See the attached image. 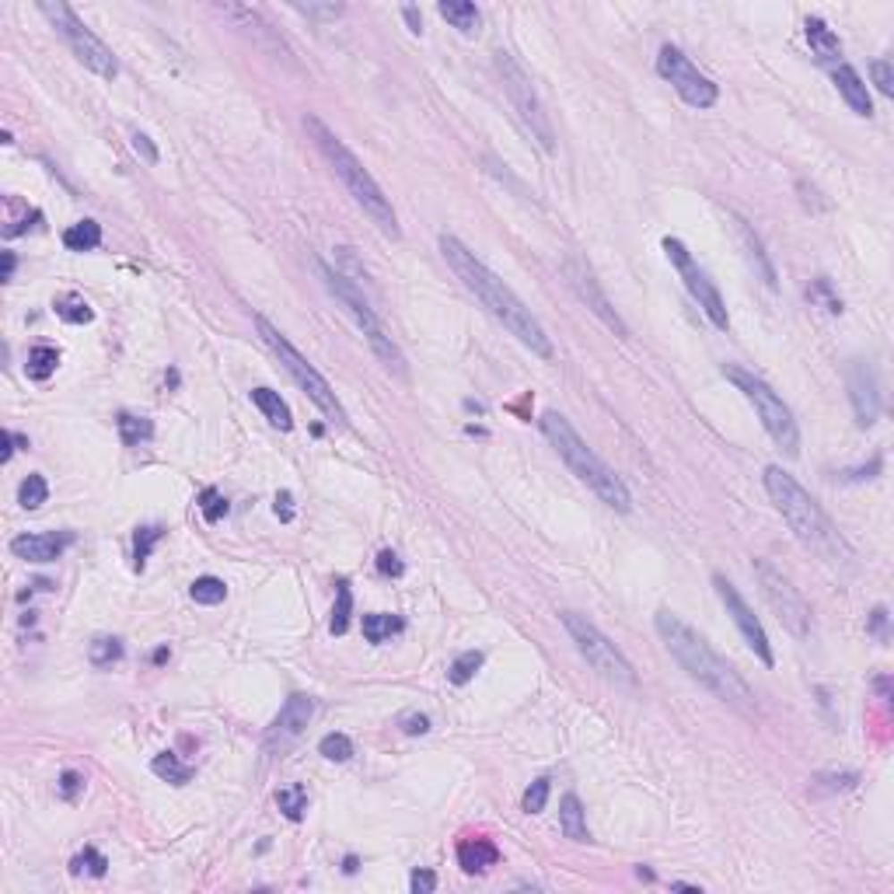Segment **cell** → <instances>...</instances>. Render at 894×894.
<instances>
[{
    "label": "cell",
    "mask_w": 894,
    "mask_h": 894,
    "mask_svg": "<svg viewBox=\"0 0 894 894\" xmlns=\"http://www.w3.org/2000/svg\"><path fill=\"white\" fill-rule=\"evenodd\" d=\"M831 81H835L839 95L846 98V106L853 108L856 115H863V119H870V115H873L870 88H866V81H863V77L856 73V67H849V64H839V67L831 71Z\"/></svg>",
    "instance_id": "21"
},
{
    "label": "cell",
    "mask_w": 894,
    "mask_h": 894,
    "mask_svg": "<svg viewBox=\"0 0 894 894\" xmlns=\"http://www.w3.org/2000/svg\"><path fill=\"white\" fill-rule=\"evenodd\" d=\"M73 541L71 532H42V535H18L11 541V552L25 563H56L64 549Z\"/></svg>",
    "instance_id": "19"
},
{
    "label": "cell",
    "mask_w": 894,
    "mask_h": 894,
    "mask_svg": "<svg viewBox=\"0 0 894 894\" xmlns=\"http://www.w3.org/2000/svg\"><path fill=\"white\" fill-rule=\"evenodd\" d=\"M657 73L664 81H671V88L678 91V98L685 106L713 108L716 98H719V88L706 73H699V67L681 53L678 46H671V42H664L660 53H657Z\"/></svg>",
    "instance_id": "13"
},
{
    "label": "cell",
    "mask_w": 894,
    "mask_h": 894,
    "mask_svg": "<svg viewBox=\"0 0 894 894\" xmlns=\"http://www.w3.org/2000/svg\"><path fill=\"white\" fill-rule=\"evenodd\" d=\"M723 378L734 381L737 392L752 402L758 420H762V427H765V433L776 440V447L787 451L789 458H796V455H800V427H796V420H793L787 402L772 392V385H769L765 378L752 374V370H745V367H734V363L723 367Z\"/></svg>",
    "instance_id": "8"
},
{
    "label": "cell",
    "mask_w": 894,
    "mask_h": 894,
    "mask_svg": "<svg viewBox=\"0 0 894 894\" xmlns=\"http://www.w3.org/2000/svg\"><path fill=\"white\" fill-rule=\"evenodd\" d=\"M497 71H500L503 91H507L514 112L521 115L524 130L532 133V140H538V147H541L545 154H552V150H556V133H552V123H549L545 108H541L538 91L532 88V77H528L524 67L514 60V53H507V49L497 53Z\"/></svg>",
    "instance_id": "11"
},
{
    "label": "cell",
    "mask_w": 894,
    "mask_h": 894,
    "mask_svg": "<svg viewBox=\"0 0 894 894\" xmlns=\"http://www.w3.org/2000/svg\"><path fill=\"white\" fill-rule=\"evenodd\" d=\"M762 479H765L769 500L776 503V510L783 514V521L789 524V532L796 535L800 545H807L828 566H846L853 559L846 538L839 535V528L831 524V517L822 510V503L814 500L789 472H783L779 465H769Z\"/></svg>",
    "instance_id": "3"
},
{
    "label": "cell",
    "mask_w": 894,
    "mask_h": 894,
    "mask_svg": "<svg viewBox=\"0 0 894 894\" xmlns=\"http://www.w3.org/2000/svg\"><path fill=\"white\" fill-rule=\"evenodd\" d=\"M277 514H280L284 521L294 517V510H290V493H280V497H277Z\"/></svg>",
    "instance_id": "57"
},
{
    "label": "cell",
    "mask_w": 894,
    "mask_h": 894,
    "mask_svg": "<svg viewBox=\"0 0 894 894\" xmlns=\"http://www.w3.org/2000/svg\"><path fill=\"white\" fill-rule=\"evenodd\" d=\"M866 633L873 636V640H888V609L884 605H877V609L870 611V618H866Z\"/></svg>",
    "instance_id": "49"
},
{
    "label": "cell",
    "mask_w": 894,
    "mask_h": 894,
    "mask_svg": "<svg viewBox=\"0 0 894 894\" xmlns=\"http://www.w3.org/2000/svg\"><path fill=\"white\" fill-rule=\"evenodd\" d=\"M563 273H566L570 286L576 290V297L594 311V319L601 325H609L618 339H629V325H626V319L615 311V304L609 301V294H605V286L598 280V273H594L583 259H576V255H570V259L563 262Z\"/></svg>",
    "instance_id": "16"
},
{
    "label": "cell",
    "mask_w": 894,
    "mask_h": 894,
    "mask_svg": "<svg viewBox=\"0 0 894 894\" xmlns=\"http://www.w3.org/2000/svg\"><path fill=\"white\" fill-rule=\"evenodd\" d=\"M251 402H255V409L273 423L277 430H294V413H290V405H286L280 392H273V388H251Z\"/></svg>",
    "instance_id": "25"
},
{
    "label": "cell",
    "mask_w": 894,
    "mask_h": 894,
    "mask_svg": "<svg viewBox=\"0 0 894 894\" xmlns=\"http://www.w3.org/2000/svg\"><path fill=\"white\" fill-rule=\"evenodd\" d=\"M115 427H119V440H123L126 447H140V444H147V440L154 437V423L143 420V416H133V413H123V416L115 420Z\"/></svg>",
    "instance_id": "32"
},
{
    "label": "cell",
    "mask_w": 894,
    "mask_h": 894,
    "mask_svg": "<svg viewBox=\"0 0 894 894\" xmlns=\"http://www.w3.org/2000/svg\"><path fill=\"white\" fill-rule=\"evenodd\" d=\"M304 130H308V137L315 140L319 154L325 158V165L332 168V175L346 185V192L353 196V203H357L360 210L378 224V231H381V234L398 238V217H395L392 200H388V196H385V189L374 182V175L360 165L357 154L339 140V137L325 126L315 112H311V115H304Z\"/></svg>",
    "instance_id": "4"
},
{
    "label": "cell",
    "mask_w": 894,
    "mask_h": 894,
    "mask_svg": "<svg viewBox=\"0 0 894 894\" xmlns=\"http://www.w3.org/2000/svg\"><path fill=\"white\" fill-rule=\"evenodd\" d=\"M713 587H716V598L723 601V609L727 615L734 618V626H737V633L745 636V643L752 646V653L765 664V668H772L776 664V653H772V643H769V633H765V626H762V618L752 611V605L741 598V591L723 576V573H716L713 576Z\"/></svg>",
    "instance_id": "15"
},
{
    "label": "cell",
    "mask_w": 894,
    "mask_h": 894,
    "mask_svg": "<svg viewBox=\"0 0 894 894\" xmlns=\"http://www.w3.org/2000/svg\"><path fill=\"white\" fill-rule=\"evenodd\" d=\"M319 754L328 762H350L353 758V741L346 734H325L319 741Z\"/></svg>",
    "instance_id": "43"
},
{
    "label": "cell",
    "mask_w": 894,
    "mask_h": 894,
    "mask_svg": "<svg viewBox=\"0 0 894 894\" xmlns=\"http://www.w3.org/2000/svg\"><path fill=\"white\" fill-rule=\"evenodd\" d=\"M297 14H308V18H339L343 14V4H294Z\"/></svg>",
    "instance_id": "48"
},
{
    "label": "cell",
    "mask_w": 894,
    "mask_h": 894,
    "mask_svg": "<svg viewBox=\"0 0 894 894\" xmlns=\"http://www.w3.org/2000/svg\"><path fill=\"white\" fill-rule=\"evenodd\" d=\"M46 500H49V482H46L38 472H29V475L21 479V486H18V503H21L25 510H38Z\"/></svg>",
    "instance_id": "38"
},
{
    "label": "cell",
    "mask_w": 894,
    "mask_h": 894,
    "mask_svg": "<svg viewBox=\"0 0 894 894\" xmlns=\"http://www.w3.org/2000/svg\"><path fill=\"white\" fill-rule=\"evenodd\" d=\"M277 807L284 811V818L290 822H301L304 818V811H308V789L301 787V783H290L277 793Z\"/></svg>",
    "instance_id": "37"
},
{
    "label": "cell",
    "mask_w": 894,
    "mask_h": 894,
    "mask_svg": "<svg viewBox=\"0 0 894 894\" xmlns=\"http://www.w3.org/2000/svg\"><path fill=\"white\" fill-rule=\"evenodd\" d=\"M311 716H315V699H311V695L294 692L284 706H280L277 719L269 723V730H266V752L269 754L290 752V748L304 737V730H308Z\"/></svg>",
    "instance_id": "17"
},
{
    "label": "cell",
    "mask_w": 894,
    "mask_h": 894,
    "mask_svg": "<svg viewBox=\"0 0 894 894\" xmlns=\"http://www.w3.org/2000/svg\"><path fill=\"white\" fill-rule=\"evenodd\" d=\"M807 297H811V304H822L828 315H842V297L831 290V284L824 277H818L814 284L807 286Z\"/></svg>",
    "instance_id": "42"
},
{
    "label": "cell",
    "mask_w": 894,
    "mask_h": 894,
    "mask_svg": "<svg viewBox=\"0 0 894 894\" xmlns=\"http://www.w3.org/2000/svg\"><path fill=\"white\" fill-rule=\"evenodd\" d=\"M437 11H440V18H444L451 29H458L462 36H475V32H479V25H482L479 7H475V4H468V0H440V4H437Z\"/></svg>",
    "instance_id": "24"
},
{
    "label": "cell",
    "mask_w": 894,
    "mask_h": 894,
    "mask_svg": "<svg viewBox=\"0 0 894 894\" xmlns=\"http://www.w3.org/2000/svg\"><path fill=\"white\" fill-rule=\"evenodd\" d=\"M255 328H259L262 343L273 350V357L280 360V367L290 374V381L308 395V402L322 413L325 420H332V423H339V427H350V413H346V405L339 402V395L332 392V385L322 378V370H319L315 363H308V360L301 357V350H297V346H294V343H290V339H286L284 332L269 322L266 315H255Z\"/></svg>",
    "instance_id": "7"
},
{
    "label": "cell",
    "mask_w": 894,
    "mask_h": 894,
    "mask_svg": "<svg viewBox=\"0 0 894 894\" xmlns=\"http://www.w3.org/2000/svg\"><path fill=\"white\" fill-rule=\"evenodd\" d=\"M660 245H664V251H668V259L675 262V269L681 273V280H685V286H688V294H692V297L699 301V308L706 311V319H710L719 332H727V328H730L727 304H723V297H719L716 284L710 280V273H706V269L692 259V251L685 249L678 238H664Z\"/></svg>",
    "instance_id": "14"
},
{
    "label": "cell",
    "mask_w": 894,
    "mask_h": 894,
    "mask_svg": "<svg viewBox=\"0 0 894 894\" xmlns=\"http://www.w3.org/2000/svg\"><path fill=\"white\" fill-rule=\"evenodd\" d=\"M440 255L447 259V266L455 269V277L479 297V304H482V308H486V311H490L521 346H528L535 357L552 360V339H549V332L541 328V322L532 315V308H528L510 286L503 284L500 277H497L475 251L468 249L465 242H458L455 234H440Z\"/></svg>",
    "instance_id": "1"
},
{
    "label": "cell",
    "mask_w": 894,
    "mask_h": 894,
    "mask_svg": "<svg viewBox=\"0 0 894 894\" xmlns=\"http://www.w3.org/2000/svg\"><path fill=\"white\" fill-rule=\"evenodd\" d=\"M559 831L570 839V842H591V828H587V811L580 804L576 793H566L559 800Z\"/></svg>",
    "instance_id": "23"
},
{
    "label": "cell",
    "mask_w": 894,
    "mask_h": 894,
    "mask_svg": "<svg viewBox=\"0 0 894 894\" xmlns=\"http://www.w3.org/2000/svg\"><path fill=\"white\" fill-rule=\"evenodd\" d=\"M486 664V657H482V650H465V653H458L455 660H451V668H447V681L451 685H468V681L475 678V671Z\"/></svg>",
    "instance_id": "36"
},
{
    "label": "cell",
    "mask_w": 894,
    "mask_h": 894,
    "mask_svg": "<svg viewBox=\"0 0 894 894\" xmlns=\"http://www.w3.org/2000/svg\"><path fill=\"white\" fill-rule=\"evenodd\" d=\"M38 14L56 29V36L71 46L77 64H84L88 71L106 77V81H112V77L119 73L115 53H112L106 42L77 18V11H73L71 4H64V0H56V4H53V0H42V4H38Z\"/></svg>",
    "instance_id": "10"
},
{
    "label": "cell",
    "mask_w": 894,
    "mask_h": 894,
    "mask_svg": "<svg viewBox=\"0 0 894 894\" xmlns=\"http://www.w3.org/2000/svg\"><path fill=\"white\" fill-rule=\"evenodd\" d=\"M559 622L563 629L570 633L576 653L601 675L611 685H622V688H636V668L626 660V653L618 646L611 643L609 636L587 618V615H576V611H559Z\"/></svg>",
    "instance_id": "9"
},
{
    "label": "cell",
    "mask_w": 894,
    "mask_h": 894,
    "mask_svg": "<svg viewBox=\"0 0 894 894\" xmlns=\"http://www.w3.org/2000/svg\"><path fill=\"white\" fill-rule=\"evenodd\" d=\"M315 269H319V277H322L325 290L343 304V311L357 322V328L363 332V339L370 343V350H374V357L385 363V370L395 374V378H409V367H405V357H402V350L395 346V339L385 332V325L378 319V311L370 308V301L363 297V290H360L353 280H346L339 269H332L325 259H315Z\"/></svg>",
    "instance_id": "6"
},
{
    "label": "cell",
    "mask_w": 894,
    "mask_h": 894,
    "mask_svg": "<svg viewBox=\"0 0 894 894\" xmlns=\"http://www.w3.org/2000/svg\"><path fill=\"white\" fill-rule=\"evenodd\" d=\"M873 685H877V692H881L884 699L891 695V678H877V681H873Z\"/></svg>",
    "instance_id": "58"
},
{
    "label": "cell",
    "mask_w": 894,
    "mask_h": 894,
    "mask_svg": "<svg viewBox=\"0 0 894 894\" xmlns=\"http://www.w3.org/2000/svg\"><path fill=\"white\" fill-rule=\"evenodd\" d=\"M53 311H56V319H64V322H71V325H88L95 319L91 304H88L81 294H60V297L53 301Z\"/></svg>",
    "instance_id": "31"
},
{
    "label": "cell",
    "mask_w": 894,
    "mask_h": 894,
    "mask_svg": "<svg viewBox=\"0 0 894 894\" xmlns=\"http://www.w3.org/2000/svg\"><path fill=\"white\" fill-rule=\"evenodd\" d=\"M64 245L71 251H91L102 245V224L95 220H77L64 231Z\"/></svg>",
    "instance_id": "29"
},
{
    "label": "cell",
    "mask_w": 894,
    "mask_h": 894,
    "mask_svg": "<svg viewBox=\"0 0 894 894\" xmlns=\"http://www.w3.org/2000/svg\"><path fill=\"white\" fill-rule=\"evenodd\" d=\"M870 77H873L877 91L891 98L894 95V67L891 64H888V60H873V64H870Z\"/></svg>",
    "instance_id": "46"
},
{
    "label": "cell",
    "mask_w": 894,
    "mask_h": 894,
    "mask_svg": "<svg viewBox=\"0 0 894 894\" xmlns=\"http://www.w3.org/2000/svg\"><path fill=\"white\" fill-rule=\"evenodd\" d=\"M378 570L385 573V576H402V573H405V566H402V559L395 556L392 549H385V552L378 556Z\"/></svg>",
    "instance_id": "52"
},
{
    "label": "cell",
    "mask_w": 894,
    "mask_h": 894,
    "mask_svg": "<svg viewBox=\"0 0 894 894\" xmlns=\"http://www.w3.org/2000/svg\"><path fill=\"white\" fill-rule=\"evenodd\" d=\"M346 873H357V856H346V866H343Z\"/></svg>",
    "instance_id": "60"
},
{
    "label": "cell",
    "mask_w": 894,
    "mask_h": 894,
    "mask_svg": "<svg viewBox=\"0 0 894 894\" xmlns=\"http://www.w3.org/2000/svg\"><path fill=\"white\" fill-rule=\"evenodd\" d=\"M360 629H363V640H367V643L381 646V643H388L392 636H398V633L405 629V622H402V615H388V611H370V615H363Z\"/></svg>",
    "instance_id": "26"
},
{
    "label": "cell",
    "mask_w": 894,
    "mask_h": 894,
    "mask_svg": "<svg viewBox=\"0 0 894 894\" xmlns=\"http://www.w3.org/2000/svg\"><path fill=\"white\" fill-rule=\"evenodd\" d=\"M14 266H18L14 251H4V255H0V280H4V284H7L11 277H14Z\"/></svg>",
    "instance_id": "55"
},
{
    "label": "cell",
    "mask_w": 894,
    "mask_h": 894,
    "mask_svg": "<svg viewBox=\"0 0 894 894\" xmlns=\"http://www.w3.org/2000/svg\"><path fill=\"white\" fill-rule=\"evenodd\" d=\"M165 538V532L158 528V524H147V528H137V535H133V566L143 570L147 566V559H150V552H154V545Z\"/></svg>",
    "instance_id": "40"
},
{
    "label": "cell",
    "mask_w": 894,
    "mask_h": 894,
    "mask_svg": "<svg viewBox=\"0 0 894 894\" xmlns=\"http://www.w3.org/2000/svg\"><path fill=\"white\" fill-rule=\"evenodd\" d=\"M458 863H462L465 873H486L490 866L500 863V849L490 839H465L458 846Z\"/></svg>",
    "instance_id": "22"
},
{
    "label": "cell",
    "mask_w": 894,
    "mask_h": 894,
    "mask_svg": "<svg viewBox=\"0 0 894 894\" xmlns=\"http://www.w3.org/2000/svg\"><path fill=\"white\" fill-rule=\"evenodd\" d=\"M754 576H758V587H762L769 609L776 611L779 626L787 629L789 636L807 640L811 629H814V615H811V605L804 601V594L789 583L787 573L776 570L769 559H754Z\"/></svg>",
    "instance_id": "12"
},
{
    "label": "cell",
    "mask_w": 894,
    "mask_h": 894,
    "mask_svg": "<svg viewBox=\"0 0 894 894\" xmlns=\"http://www.w3.org/2000/svg\"><path fill=\"white\" fill-rule=\"evenodd\" d=\"M734 220V231H737V238H741V245H745V255H748V262H752V269L762 277V284L769 286V290H776V266H772V259H769V251L762 245V238L754 234V227L745 220L741 214H730Z\"/></svg>",
    "instance_id": "20"
},
{
    "label": "cell",
    "mask_w": 894,
    "mask_h": 894,
    "mask_svg": "<svg viewBox=\"0 0 894 894\" xmlns=\"http://www.w3.org/2000/svg\"><path fill=\"white\" fill-rule=\"evenodd\" d=\"M350 618H353V591L346 580H339L336 583V609H332V622H328L332 636H343L350 629Z\"/></svg>",
    "instance_id": "34"
},
{
    "label": "cell",
    "mask_w": 894,
    "mask_h": 894,
    "mask_svg": "<svg viewBox=\"0 0 894 894\" xmlns=\"http://www.w3.org/2000/svg\"><path fill=\"white\" fill-rule=\"evenodd\" d=\"M130 140H133V150H137V154H140V158H143V161H147V165H158V161H161V154H158V147H154V140H150V137H147V133H140V130H137V133H133V137H130Z\"/></svg>",
    "instance_id": "50"
},
{
    "label": "cell",
    "mask_w": 894,
    "mask_h": 894,
    "mask_svg": "<svg viewBox=\"0 0 894 894\" xmlns=\"http://www.w3.org/2000/svg\"><path fill=\"white\" fill-rule=\"evenodd\" d=\"M653 626H657V636L668 646V653L678 660V668L688 678L699 681L710 695H716L719 702H727L730 710H737L741 716L758 713L752 685L741 678L681 615H675L671 609H660L657 618H653Z\"/></svg>",
    "instance_id": "2"
},
{
    "label": "cell",
    "mask_w": 894,
    "mask_h": 894,
    "mask_svg": "<svg viewBox=\"0 0 894 894\" xmlns=\"http://www.w3.org/2000/svg\"><path fill=\"white\" fill-rule=\"evenodd\" d=\"M81 789H84V779H81L77 772H71V769H67V772L60 776V796H64V800H73V796H77Z\"/></svg>",
    "instance_id": "53"
},
{
    "label": "cell",
    "mask_w": 894,
    "mask_h": 894,
    "mask_svg": "<svg viewBox=\"0 0 894 894\" xmlns=\"http://www.w3.org/2000/svg\"><path fill=\"white\" fill-rule=\"evenodd\" d=\"M402 14H405V21H409V32H423V18H420V11L416 7H402Z\"/></svg>",
    "instance_id": "56"
},
{
    "label": "cell",
    "mask_w": 894,
    "mask_h": 894,
    "mask_svg": "<svg viewBox=\"0 0 894 894\" xmlns=\"http://www.w3.org/2000/svg\"><path fill=\"white\" fill-rule=\"evenodd\" d=\"M150 772H154L158 779L172 783V787H185V783L192 779V772H196V769H192V765H182L175 752H161V754H154Z\"/></svg>",
    "instance_id": "28"
},
{
    "label": "cell",
    "mask_w": 894,
    "mask_h": 894,
    "mask_svg": "<svg viewBox=\"0 0 894 894\" xmlns=\"http://www.w3.org/2000/svg\"><path fill=\"white\" fill-rule=\"evenodd\" d=\"M189 594H192L196 605H220V601L227 598V587H224V580H217V576H196L192 587H189Z\"/></svg>",
    "instance_id": "39"
},
{
    "label": "cell",
    "mask_w": 894,
    "mask_h": 894,
    "mask_svg": "<svg viewBox=\"0 0 894 894\" xmlns=\"http://www.w3.org/2000/svg\"><path fill=\"white\" fill-rule=\"evenodd\" d=\"M549 793H552V779H549V776H541V779H535L532 787L524 789L521 807H524L528 814H541V811H545V804H549Z\"/></svg>",
    "instance_id": "44"
},
{
    "label": "cell",
    "mask_w": 894,
    "mask_h": 894,
    "mask_svg": "<svg viewBox=\"0 0 894 894\" xmlns=\"http://www.w3.org/2000/svg\"><path fill=\"white\" fill-rule=\"evenodd\" d=\"M196 507H200V514H203L207 524H217V521L227 514V500H224V493H217V490H203L200 500H196Z\"/></svg>",
    "instance_id": "45"
},
{
    "label": "cell",
    "mask_w": 894,
    "mask_h": 894,
    "mask_svg": "<svg viewBox=\"0 0 894 894\" xmlns=\"http://www.w3.org/2000/svg\"><path fill=\"white\" fill-rule=\"evenodd\" d=\"M856 783H859V772H853V769H831V772H818L814 779H811V789L814 793H822V796H828V793H849V789H856Z\"/></svg>",
    "instance_id": "33"
},
{
    "label": "cell",
    "mask_w": 894,
    "mask_h": 894,
    "mask_svg": "<svg viewBox=\"0 0 894 894\" xmlns=\"http://www.w3.org/2000/svg\"><path fill=\"white\" fill-rule=\"evenodd\" d=\"M88 660H91L95 668H112V664H119V660H123V640H115V636H95V640L88 643Z\"/></svg>",
    "instance_id": "35"
},
{
    "label": "cell",
    "mask_w": 894,
    "mask_h": 894,
    "mask_svg": "<svg viewBox=\"0 0 894 894\" xmlns=\"http://www.w3.org/2000/svg\"><path fill=\"white\" fill-rule=\"evenodd\" d=\"M108 859L95 849V846H84V853H77L71 859V873H91V877H106Z\"/></svg>",
    "instance_id": "41"
},
{
    "label": "cell",
    "mask_w": 894,
    "mask_h": 894,
    "mask_svg": "<svg viewBox=\"0 0 894 894\" xmlns=\"http://www.w3.org/2000/svg\"><path fill=\"white\" fill-rule=\"evenodd\" d=\"M804 36H807V42H811V49H814L818 56H824V60H831V56H839V53H842V42H839V36L824 25L822 18H807V21H804Z\"/></svg>",
    "instance_id": "27"
},
{
    "label": "cell",
    "mask_w": 894,
    "mask_h": 894,
    "mask_svg": "<svg viewBox=\"0 0 894 894\" xmlns=\"http://www.w3.org/2000/svg\"><path fill=\"white\" fill-rule=\"evenodd\" d=\"M846 388H849V402L856 413V423L863 430H870L881 420V381L877 370L866 360H853L846 370Z\"/></svg>",
    "instance_id": "18"
},
{
    "label": "cell",
    "mask_w": 894,
    "mask_h": 894,
    "mask_svg": "<svg viewBox=\"0 0 894 894\" xmlns=\"http://www.w3.org/2000/svg\"><path fill=\"white\" fill-rule=\"evenodd\" d=\"M0 444H4V451H0V462L7 465L11 458H14V444H18V433H11V430H4L0 433Z\"/></svg>",
    "instance_id": "54"
},
{
    "label": "cell",
    "mask_w": 894,
    "mask_h": 894,
    "mask_svg": "<svg viewBox=\"0 0 894 894\" xmlns=\"http://www.w3.org/2000/svg\"><path fill=\"white\" fill-rule=\"evenodd\" d=\"M398 727H402V734H409V737H423L430 734V716L427 713H405L398 719Z\"/></svg>",
    "instance_id": "47"
},
{
    "label": "cell",
    "mask_w": 894,
    "mask_h": 894,
    "mask_svg": "<svg viewBox=\"0 0 894 894\" xmlns=\"http://www.w3.org/2000/svg\"><path fill=\"white\" fill-rule=\"evenodd\" d=\"M60 367V350L56 346H32L29 350V360H25V374L32 381H49Z\"/></svg>",
    "instance_id": "30"
},
{
    "label": "cell",
    "mask_w": 894,
    "mask_h": 894,
    "mask_svg": "<svg viewBox=\"0 0 894 894\" xmlns=\"http://www.w3.org/2000/svg\"><path fill=\"white\" fill-rule=\"evenodd\" d=\"M538 427L545 433V440L556 447V455L566 462L573 475L598 497L601 503H609L611 510H618V514H629L633 510V497H629V490H626V482L611 472L591 447H587V440L573 430V423L563 416V413H541V420H538Z\"/></svg>",
    "instance_id": "5"
},
{
    "label": "cell",
    "mask_w": 894,
    "mask_h": 894,
    "mask_svg": "<svg viewBox=\"0 0 894 894\" xmlns=\"http://www.w3.org/2000/svg\"><path fill=\"white\" fill-rule=\"evenodd\" d=\"M165 660H168V650H165V646H161V650H154V664H165Z\"/></svg>",
    "instance_id": "59"
},
{
    "label": "cell",
    "mask_w": 894,
    "mask_h": 894,
    "mask_svg": "<svg viewBox=\"0 0 894 894\" xmlns=\"http://www.w3.org/2000/svg\"><path fill=\"white\" fill-rule=\"evenodd\" d=\"M409 888H413L416 894L437 891V873H433V870H413V877H409Z\"/></svg>",
    "instance_id": "51"
}]
</instances>
